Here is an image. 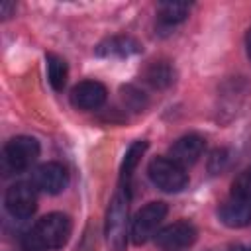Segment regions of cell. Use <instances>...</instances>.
Segmentation results:
<instances>
[{"mask_svg": "<svg viewBox=\"0 0 251 251\" xmlns=\"http://www.w3.org/2000/svg\"><path fill=\"white\" fill-rule=\"evenodd\" d=\"M47 78H49V84L55 88V90H63L65 84H67V78H69V67H67V61L55 53H49L47 57Z\"/></svg>", "mask_w": 251, "mask_h": 251, "instance_id": "obj_13", "label": "cell"}, {"mask_svg": "<svg viewBox=\"0 0 251 251\" xmlns=\"http://www.w3.org/2000/svg\"><path fill=\"white\" fill-rule=\"evenodd\" d=\"M12 6H14V4H10V2H2L0 8H2V16H4V18H8V10H10Z\"/></svg>", "mask_w": 251, "mask_h": 251, "instance_id": "obj_19", "label": "cell"}, {"mask_svg": "<svg viewBox=\"0 0 251 251\" xmlns=\"http://www.w3.org/2000/svg\"><path fill=\"white\" fill-rule=\"evenodd\" d=\"M22 247H24V251H47V247H45L43 241L35 235L33 229L27 231V233H24V237H22Z\"/></svg>", "mask_w": 251, "mask_h": 251, "instance_id": "obj_18", "label": "cell"}, {"mask_svg": "<svg viewBox=\"0 0 251 251\" xmlns=\"http://www.w3.org/2000/svg\"><path fill=\"white\" fill-rule=\"evenodd\" d=\"M218 216L227 227H245L251 224V200L231 194L224 204H220Z\"/></svg>", "mask_w": 251, "mask_h": 251, "instance_id": "obj_11", "label": "cell"}, {"mask_svg": "<svg viewBox=\"0 0 251 251\" xmlns=\"http://www.w3.org/2000/svg\"><path fill=\"white\" fill-rule=\"evenodd\" d=\"M4 202H6V210L14 218H20V220L29 218L37 208L35 186L27 182H16L6 190Z\"/></svg>", "mask_w": 251, "mask_h": 251, "instance_id": "obj_7", "label": "cell"}, {"mask_svg": "<svg viewBox=\"0 0 251 251\" xmlns=\"http://www.w3.org/2000/svg\"><path fill=\"white\" fill-rule=\"evenodd\" d=\"M229 251H247V249L241 247V245H233V247H229Z\"/></svg>", "mask_w": 251, "mask_h": 251, "instance_id": "obj_21", "label": "cell"}, {"mask_svg": "<svg viewBox=\"0 0 251 251\" xmlns=\"http://www.w3.org/2000/svg\"><path fill=\"white\" fill-rule=\"evenodd\" d=\"M231 194L251 200V167H247L235 176V180L231 182Z\"/></svg>", "mask_w": 251, "mask_h": 251, "instance_id": "obj_17", "label": "cell"}, {"mask_svg": "<svg viewBox=\"0 0 251 251\" xmlns=\"http://www.w3.org/2000/svg\"><path fill=\"white\" fill-rule=\"evenodd\" d=\"M165 216H167V204L165 202H149V204H145L135 214V218L131 220L129 235H131L133 243L135 245H143L145 241H149L155 235L159 224L165 220Z\"/></svg>", "mask_w": 251, "mask_h": 251, "instance_id": "obj_5", "label": "cell"}, {"mask_svg": "<svg viewBox=\"0 0 251 251\" xmlns=\"http://www.w3.org/2000/svg\"><path fill=\"white\" fill-rule=\"evenodd\" d=\"M33 231L47 249H59L69 241L73 231V222L63 212H51L35 224Z\"/></svg>", "mask_w": 251, "mask_h": 251, "instance_id": "obj_4", "label": "cell"}, {"mask_svg": "<svg viewBox=\"0 0 251 251\" xmlns=\"http://www.w3.org/2000/svg\"><path fill=\"white\" fill-rule=\"evenodd\" d=\"M204 149H206V139L198 133H188V135L178 137L171 145L169 159H173L180 167H188V165H194L202 157Z\"/></svg>", "mask_w": 251, "mask_h": 251, "instance_id": "obj_9", "label": "cell"}, {"mask_svg": "<svg viewBox=\"0 0 251 251\" xmlns=\"http://www.w3.org/2000/svg\"><path fill=\"white\" fill-rule=\"evenodd\" d=\"M31 184L45 194H59L69 184V171L57 161L43 163L31 173Z\"/></svg>", "mask_w": 251, "mask_h": 251, "instance_id": "obj_6", "label": "cell"}, {"mask_svg": "<svg viewBox=\"0 0 251 251\" xmlns=\"http://www.w3.org/2000/svg\"><path fill=\"white\" fill-rule=\"evenodd\" d=\"M247 55H249V59H251V29H249V33H247Z\"/></svg>", "mask_w": 251, "mask_h": 251, "instance_id": "obj_20", "label": "cell"}, {"mask_svg": "<svg viewBox=\"0 0 251 251\" xmlns=\"http://www.w3.org/2000/svg\"><path fill=\"white\" fill-rule=\"evenodd\" d=\"M147 149V141H135L129 145V149L126 151L124 155V161H122V169H120V176H122V182L127 186L129 184V178L137 167V163L141 161L143 153Z\"/></svg>", "mask_w": 251, "mask_h": 251, "instance_id": "obj_14", "label": "cell"}, {"mask_svg": "<svg viewBox=\"0 0 251 251\" xmlns=\"http://www.w3.org/2000/svg\"><path fill=\"white\" fill-rule=\"evenodd\" d=\"M4 167L14 171V173H22L25 169H29L37 157H39V141L35 137L29 135H18L12 137L6 145H4Z\"/></svg>", "mask_w": 251, "mask_h": 251, "instance_id": "obj_3", "label": "cell"}, {"mask_svg": "<svg viewBox=\"0 0 251 251\" xmlns=\"http://www.w3.org/2000/svg\"><path fill=\"white\" fill-rule=\"evenodd\" d=\"M106 86L98 80H82L71 90V104L78 110H96L106 102Z\"/></svg>", "mask_w": 251, "mask_h": 251, "instance_id": "obj_10", "label": "cell"}, {"mask_svg": "<svg viewBox=\"0 0 251 251\" xmlns=\"http://www.w3.org/2000/svg\"><path fill=\"white\" fill-rule=\"evenodd\" d=\"M145 76H147V80H149L153 86H159V88L173 82V71H171V67H169L167 63H153V65L147 69Z\"/></svg>", "mask_w": 251, "mask_h": 251, "instance_id": "obj_16", "label": "cell"}, {"mask_svg": "<svg viewBox=\"0 0 251 251\" xmlns=\"http://www.w3.org/2000/svg\"><path fill=\"white\" fill-rule=\"evenodd\" d=\"M147 173H149L151 182L165 192H180L188 182V175H186L184 167H180L178 163H175L169 157L151 159Z\"/></svg>", "mask_w": 251, "mask_h": 251, "instance_id": "obj_2", "label": "cell"}, {"mask_svg": "<svg viewBox=\"0 0 251 251\" xmlns=\"http://www.w3.org/2000/svg\"><path fill=\"white\" fill-rule=\"evenodd\" d=\"M196 227L190 222H175L155 235V243L163 251H180L196 241Z\"/></svg>", "mask_w": 251, "mask_h": 251, "instance_id": "obj_8", "label": "cell"}, {"mask_svg": "<svg viewBox=\"0 0 251 251\" xmlns=\"http://www.w3.org/2000/svg\"><path fill=\"white\" fill-rule=\"evenodd\" d=\"M188 10H190V6L186 2H163V4H159V18L163 24L173 25V24L186 20Z\"/></svg>", "mask_w": 251, "mask_h": 251, "instance_id": "obj_15", "label": "cell"}, {"mask_svg": "<svg viewBox=\"0 0 251 251\" xmlns=\"http://www.w3.org/2000/svg\"><path fill=\"white\" fill-rule=\"evenodd\" d=\"M141 51V45L133 37H124V35H114L104 39L96 47V55L100 57H129Z\"/></svg>", "mask_w": 251, "mask_h": 251, "instance_id": "obj_12", "label": "cell"}, {"mask_svg": "<svg viewBox=\"0 0 251 251\" xmlns=\"http://www.w3.org/2000/svg\"><path fill=\"white\" fill-rule=\"evenodd\" d=\"M127 226V198L118 192L114 194L106 214V241L110 251H126L127 235L131 231Z\"/></svg>", "mask_w": 251, "mask_h": 251, "instance_id": "obj_1", "label": "cell"}]
</instances>
